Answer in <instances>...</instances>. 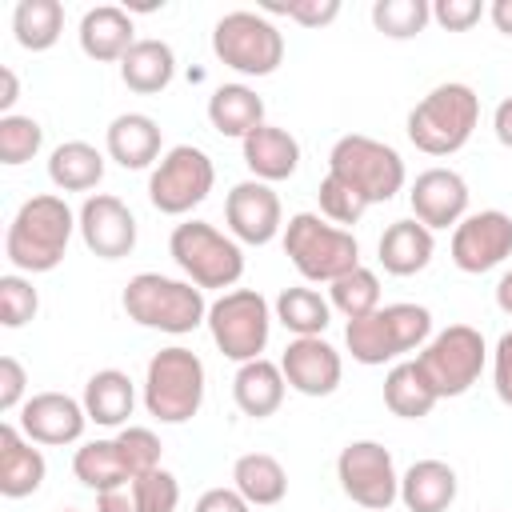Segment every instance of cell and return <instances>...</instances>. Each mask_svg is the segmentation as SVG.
<instances>
[{
    "label": "cell",
    "instance_id": "44dd1931",
    "mask_svg": "<svg viewBox=\"0 0 512 512\" xmlns=\"http://www.w3.org/2000/svg\"><path fill=\"white\" fill-rule=\"evenodd\" d=\"M44 456L40 448H32V440L20 436V428L4 424L0 428V492L8 500H20V496H32L40 484H44Z\"/></svg>",
    "mask_w": 512,
    "mask_h": 512
},
{
    "label": "cell",
    "instance_id": "7c38bea8",
    "mask_svg": "<svg viewBox=\"0 0 512 512\" xmlns=\"http://www.w3.org/2000/svg\"><path fill=\"white\" fill-rule=\"evenodd\" d=\"M212 180H216L212 156L204 148L176 144L156 164V172L148 180V200L164 216H184V212H192L212 192Z\"/></svg>",
    "mask_w": 512,
    "mask_h": 512
},
{
    "label": "cell",
    "instance_id": "f5cc1de1",
    "mask_svg": "<svg viewBox=\"0 0 512 512\" xmlns=\"http://www.w3.org/2000/svg\"><path fill=\"white\" fill-rule=\"evenodd\" d=\"M64 512H76V508H64Z\"/></svg>",
    "mask_w": 512,
    "mask_h": 512
},
{
    "label": "cell",
    "instance_id": "f35d334b",
    "mask_svg": "<svg viewBox=\"0 0 512 512\" xmlns=\"http://www.w3.org/2000/svg\"><path fill=\"white\" fill-rule=\"evenodd\" d=\"M44 128L32 116H0V164H24L40 152Z\"/></svg>",
    "mask_w": 512,
    "mask_h": 512
},
{
    "label": "cell",
    "instance_id": "60d3db41",
    "mask_svg": "<svg viewBox=\"0 0 512 512\" xmlns=\"http://www.w3.org/2000/svg\"><path fill=\"white\" fill-rule=\"evenodd\" d=\"M36 308H40V296L24 276H16V272L0 276V324L4 328L28 324L36 316Z\"/></svg>",
    "mask_w": 512,
    "mask_h": 512
},
{
    "label": "cell",
    "instance_id": "d590c367",
    "mask_svg": "<svg viewBox=\"0 0 512 512\" xmlns=\"http://www.w3.org/2000/svg\"><path fill=\"white\" fill-rule=\"evenodd\" d=\"M276 320L296 336H320L332 320V304L316 288H284L276 296Z\"/></svg>",
    "mask_w": 512,
    "mask_h": 512
},
{
    "label": "cell",
    "instance_id": "8d00e7d4",
    "mask_svg": "<svg viewBox=\"0 0 512 512\" xmlns=\"http://www.w3.org/2000/svg\"><path fill=\"white\" fill-rule=\"evenodd\" d=\"M328 292H332V308L344 312L348 320H360V316H368V312L380 308V280L364 264L352 268V272H344L340 280H332Z\"/></svg>",
    "mask_w": 512,
    "mask_h": 512
},
{
    "label": "cell",
    "instance_id": "ffe728a7",
    "mask_svg": "<svg viewBox=\"0 0 512 512\" xmlns=\"http://www.w3.org/2000/svg\"><path fill=\"white\" fill-rule=\"evenodd\" d=\"M176 504H180V484L164 468L96 492V512H176Z\"/></svg>",
    "mask_w": 512,
    "mask_h": 512
},
{
    "label": "cell",
    "instance_id": "836d02e7",
    "mask_svg": "<svg viewBox=\"0 0 512 512\" xmlns=\"http://www.w3.org/2000/svg\"><path fill=\"white\" fill-rule=\"evenodd\" d=\"M16 44L28 52H48L64 32V4L60 0H20L12 12Z\"/></svg>",
    "mask_w": 512,
    "mask_h": 512
},
{
    "label": "cell",
    "instance_id": "d4e9b609",
    "mask_svg": "<svg viewBox=\"0 0 512 512\" xmlns=\"http://www.w3.org/2000/svg\"><path fill=\"white\" fill-rule=\"evenodd\" d=\"M432 248H436L432 244V228H424L420 220H396V224L384 228L376 252H380L384 272H392V276H416V272L428 268Z\"/></svg>",
    "mask_w": 512,
    "mask_h": 512
},
{
    "label": "cell",
    "instance_id": "f546056e",
    "mask_svg": "<svg viewBox=\"0 0 512 512\" xmlns=\"http://www.w3.org/2000/svg\"><path fill=\"white\" fill-rule=\"evenodd\" d=\"M208 120L220 136H248L264 124V100L248 84H220L208 96Z\"/></svg>",
    "mask_w": 512,
    "mask_h": 512
},
{
    "label": "cell",
    "instance_id": "cb8c5ba5",
    "mask_svg": "<svg viewBox=\"0 0 512 512\" xmlns=\"http://www.w3.org/2000/svg\"><path fill=\"white\" fill-rule=\"evenodd\" d=\"M284 388H288V380H284L280 364H272V360H264V356L240 364L236 376H232L236 408H240L244 416H252V420L272 416V412L284 404Z\"/></svg>",
    "mask_w": 512,
    "mask_h": 512
},
{
    "label": "cell",
    "instance_id": "e0dca14e",
    "mask_svg": "<svg viewBox=\"0 0 512 512\" xmlns=\"http://www.w3.org/2000/svg\"><path fill=\"white\" fill-rule=\"evenodd\" d=\"M280 372H284L288 388H296L304 396H328V392H336V384L344 376V364H340V352L328 340L296 336L280 356Z\"/></svg>",
    "mask_w": 512,
    "mask_h": 512
},
{
    "label": "cell",
    "instance_id": "ee69618b",
    "mask_svg": "<svg viewBox=\"0 0 512 512\" xmlns=\"http://www.w3.org/2000/svg\"><path fill=\"white\" fill-rule=\"evenodd\" d=\"M480 16H484L480 0H436L432 4V20L440 28H448V32H468Z\"/></svg>",
    "mask_w": 512,
    "mask_h": 512
},
{
    "label": "cell",
    "instance_id": "9a60e30c",
    "mask_svg": "<svg viewBox=\"0 0 512 512\" xmlns=\"http://www.w3.org/2000/svg\"><path fill=\"white\" fill-rule=\"evenodd\" d=\"M80 236H84V248L96 252L100 260H120L136 248V216L128 212V204L120 196H108V192H96L80 204Z\"/></svg>",
    "mask_w": 512,
    "mask_h": 512
},
{
    "label": "cell",
    "instance_id": "ab89813d",
    "mask_svg": "<svg viewBox=\"0 0 512 512\" xmlns=\"http://www.w3.org/2000/svg\"><path fill=\"white\" fill-rule=\"evenodd\" d=\"M320 212L340 228V224H356L364 212H368V200L356 192V188H348L344 180H336L332 172L320 180Z\"/></svg>",
    "mask_w": 512,
    "mask_h": 512
},
{
    "label": "cell",
    "instance_id": "5bb4252c",
    "mask_svg": "<svg viewBox=\"0 0 512 512\" xmlns=\"http://www.w3.org/2000/svg\"><path fill=\"white\" fill-rule=\"evenodd\" d=\"M512 256V216L488 208L472 212L452 228V264L460 272H488Z\"/></svg>",
    "mask_w": 512,
    "mask_h": 512
},
{
    "label": "cell",
    "instance_id": "f1b7e54d",
    "mask_svg": "<svg viewBox=\"0 0 512 512\" xmlns=\"http://www.w3.org/2000/svg\"><path fill=\"white\" fill-rule=\"evenodd\" d=\"M176 76V56L164 40H136L128 48V56L120 60V80L140 92V96H152V92H164Z\"/></svg>",
    "mask_w": 512,
    "mask_h": 512
},
{
    "label": "cell",
    "instance_id": "bcb514c9",
    "mask_svg": "<svg viewBox=\"0 0 512 512\" xmlns=\"http://www.w3.org/2000/svg\"><path fill=\"white\" fill-rule=\"evenodd\" d=\"M492 380H496V396L512 408V332L500 336L496 356H492Z\"/></svg>",
    "mask_w": 512,
    "mask_h": 512
},
{
    "label": "cell",
    "instance_id": "3957f363",
    "mask_svg": "<svg viewBox=\"0 0 512 512\" xmlns=\"http://www.w3.org/2000/svg\"><path fill=\"white\" fill-rule=\"evenodd\" d=\"M124 312L128 320L156 332H172V336H184L200 320H208L204 288H196L192 280L160 276V272H140L124 284Z\"/></svg>",
    "mask_w": 512,
    "mask_h": 512
},
{
    "label": "cell",
    "instance_id": "7bdbcfd3",
    "mask_svg": "<svg viewBox=\"0 0 512 512\" xmlns=\"http://www.w3.org/2000/svg\"><path fill=\"white\" fill-rule=\"evenodd\" d=\"M264 12H280L304 28H324L340 16V0H292V4H276V0H264Z\"/></svg>",
    "mask_w": 512,
    "mask_h": 512
},
{
    "label": "cell",
    "instance_id": "6da1fadb",
    "mask_svg": "<svg viewBox=\"0 0 512 512\" xmlns=\"http://www.w3.org/2000/svg\"><path fill=\"white\" fill-rule=\"evenodd\" d=\"M72 228H80V224H76L72 208L64 204V196H52V192L32 196L12 216L4 252L12 260V268H20V272H52L64 260Z\"/></svg>",
    "mask_w": 512,
    "mask_h": 512
},
{
    "label": "cell",
    "instance_id": "2e32d148",
    "mask_svg": "<svg viewBox=\"0 0 512 512\" xmlns=\"http://www.w3.org/2000/svg\"><path fill=\"white\" fill-rule=\"evenodd\" d=\"M224 220L232 228L236 240L244 244H268L280 224H284V212H280V196L264 184V180H240L228 200H224Z\"/></svg>",
    "mask_w": 512,
    "mask_h": 512
},
{
    "label": "cell",
    "instance_id": "b9f144b4",
    "mask_svg": "<svg viewBox=\"0 0 512 512\" xmlns=\"http://www.w3.org/2000/svg\"><path fill=\"white\" fill-rule=\"evenodd\" d=\"M116 444H120L132 476H144V472H156L160 468V440H156L152 428H124L116 436Z\"/></svg>",
    "mask_w": 512,
    "mask_h": 512
},
{
    "label": "cell",
    "instance_id": "c3c4849f",
    "mask_svg": "<svg viewBox=\"0 0 512 512\" xmlns=\"http://www.w3.org/2000/svg\"><path fill=\"white\" fill-rule=\"evenodd\" d=\"M492 128H496V140L504 148H512V96L496 104V116H492Z\"/></svg>",
    "mask_w": 512,
    "mask_h": 512
},
{
    "label": "cell",
    "instance_id": "e575fe53",
    "mask_svg": "<svg viewBox=\"0 0 512 512\" xmlns=\"http://www.w3.org/2000/svg\"><path fill=\"white\" fill-rule=\"evenodd\" d=\"M72 472H76V480L88 484L92 492H104V488H116V484L132 480L128 460H124L116 436H112V440H88L84 448H76Z\"/></svg>",
    "mask_w": 512,
    "mask_h": 512
},
{
    "label": "cell",
    "instance_id": "4316f807",
    "mask_svg": "<svg viewBox=\"0 0 512 512\" xmlns=\"http://www.w3.org/2000/svg\"><path fill=\"white\" fill-rule=\"evenodd\" d=\"M108 156L120 168H148L160 156V124L144 112H124L108 124Z\"/></svg>",
    "mask_w": 512,
    "mask_h": 512
},
{
    "label": "cell",
    "instance_id": "ba28073f",
    "mask_svg": "<svg viewBox=\"0 0 512 512\" xmlns=\"http://www.w3.org/2000/svg\"><path fill=\"white\" fill-rule=\"evenodd\" d=\"M168 252L196 288H232L244 276V252L232 236L204 220H184L168 236Z\"/></svg>",
    "mask_w": 512,
    "mask_h": 512
},
{
    "label": "cell",
    "instance_id": "4dcf8cb0",
    "mask_svg": "<svg viewBox=\"0 0 512 512\" xmlns=\"http://www.w3.org/2000/svg\"><path fill=\"white\" fill-rule=\"evenodd\" d=\"M232 484H236V492H240L248 504L268 508V504H280V500H284V492H288V472H284V464H280L276 456H268V452H248V456H240V460L232 464Z\"/></svg>",
    "mask_w": 512,
    "mask_h": 512
},
{
    "label": "cell",
    "instance_id": "ac0fdd59",
    "mask_svg": "<svg viewBox=\"0 0 512 512\" xmlns=\"http://www.w3.org/2000/svg\"><path fill=\"white\" fill-rule=\"evenodd\" d=\"M88 412L64 392H36L20 404V428L32 444H76L84 436Z\"/></svg>",
    "mask_w": 512,
    "mask_h": 512
},
{
    "label": "cell",
    "instance_id": "681fc988",
    "mask_svg": "<svg viewBox=\"0 0 512 512\" xmlns=\"http://www.w3.org/2000/svg\"><path fill=\"white\" fill-rule=\"evenodd\" d=\"M16 96H20V84H16V72H12V68H0V112H4V116H12L8 108L16 104Z\"/></svg>",
    "mask_w": 512,
    "mask_h": 512
},
{
    "label": "cell",
    "instance_id": "f6af8a7d",
    "mask_svg": "<svg viewBox=\"0 0 512 512\" xmlns=\"http://www.w3.org/2000/svg\"><path fill=\"white\" fill-rule=\"evenodd\" d=\"M24 384H28L24 364H20L16 356H0V408H4V412H12V408L20 404Z\"/></svg>",
    "mask_w": 512,
    "mask_h": 512
},
{
    "label": "cell",
    "instance_id": "f907efd6",
    "mask_svg": "<svg viewBox=\"0 0 512 512\" xmlns=\"http://www.w3.org/2000/svg\"><path fill=\"white\" fill-rule=\"evenodd\" d=\"M488 16H492L496 32L512 36V0H492V4H488Z\"/></svg>",
    "mask_w": 512,
    "mask_h": 512
},
{
    "label": "cell",
    "instance_id": "74e56055",
    "mask_svg": "<svg viewBox=\"0 0 512 512\" xmlns=\"http://www.w3.org/2000/svg\"><path fill=\"white\" fill-rule=\"evenodd\" d=\"M432 20L428 0H376L372 4V24L376 32L392 36V40H408L416 32H424V24Z\"/></svg>",
    "mask_w": 512,
    "mask_h": 512
},
{
    "label": "cell",
    "instance_id": "4fadbf2b",
    "mask_svg": "<svg viewBox=\"0 0 512 512\" xmlns=\"http://www.w3.org/2000/svg\"><path fill=\"white\" fill-rule=\"evenodd\" d=\"M336 476H340L344 496L368 512H388L392 500L400 496V476H396L392 452L376 440H352L336 456Z\"/></svg>",
    "mask_w": 512,
    "mask_h": 512
},
{
    "label": "cell",
    "instance_id": "816d5d0a",
    "mask_svg": "<svg viewBox=\"0 0 512 512\" xmlns=\"http://www.w3.org/2000/svg\"><path fill=\"white\" fill-rule=\"evenodd\" d=\"M496 304H500V312L512 316V272L500 276V284H496Z\"/></svg>",
    "mask_w": 512,
    "mask_h": 512
},
{
    "label": "cell",
    "instance_id": "83f0119b",
    "mask_svg": "<svg viewBox=\"0 0 512 512\" xmlns=\"http://www.w3.org/2000/svg\"><path fill=\"white\" fill-rule=\"evenodd\" d=\"M132 404H136V388H132L128 372L100 368L96 376H88V384H84V412L100 428H120L132 416Z\"/></svg>",
    "mask_w": 512,
    "mask_h": 512
},
{
    "label": "cell",
    "instance_id": "30bf717a",
    "mask_svg": "<svg viewBox=\"0 0 512 512\" xmlns=\"http://www.w3.org/2000/svg\"><path fill=\"white\" fill-rule=\"evenodd\" d=\"M484 336L472 328V324H448L444 332H436L424 348H420V356H416V364H420V372L428 376V384H432V392L444 400V396H464L476 380H480V372H484Z\"/></svg>",
    "mask_w": 512,
    "mask_h": 512
},
{
    "label": "cell",
    "instance_id": "8992f818",
    "mask_svg": "<svg viewBox=\"0 0 512 512\" xmlns=\"http://www.w3.org/2000/svg\"><path fill=\"white\" fill-rule=\"evenodd\" d=\"M204 404V360L192 348H160L148 360L144 376V408L160 424H184Z\"/></svg>",
    "mask_w": 512,
    "mask_h": 512
},
{
    "label": "cell",
    "instance_id": "52a82bcc",
    "mask_svg": "<svg viewBox=\"0 0 512 512\" xmlns=\"http://www.w3.org/2000/svg\"><path fill=\"white\" fill-rule=\"evenodd\" d=\"M328 172L356 188L368 204H384L404 188V160L392 144L372 140V136H340L328 152Z\"/></svg>",
    "mask_w": 512,
    "mask_h": 512
},
{
    "label": "cell",
    "instance_id": "1f68e13d",
    "mask_svg": "<svg viewBox=\"0 0 512 512\" xmlns=\"http://www.w3.org/2000/svg\"><path fill=\"white\" fill-rule=\"evenodd\" d=\"M436 392H432V384H428V376L420 372V364L416 360H404V364H396L388 376H384V404H388V412L392 416H400V420H420V416H428L432 408H436Z\"/></svg>",
    "mask_w": 512,
    "mask_h": 512
},
{
    "label": "cell",
    "instance_id": "8fae6325",
    "mask_svg": "<svg viewBox=\"0 0 512 512\" xmlns=\"http://www.w3.org/2000/svg\"><path fill=\"white\" fill-rule=\"evenodd\" d=\"M208 332H212L216 348H220L228 360H236V364L260 360V352H264V344H268V332H272L268 300H264L256 288L224 292V296L208 308Z\"/></svg>",
    "mask_w": 512,
    "mask_h": 512
},
{
    "label": "cell",
    "instance_id": "9c48e42d",
    "mask_svg": "<svg viewBox=\"0 0 512 512\" xmlns=\"http://www.w3.org/2000/svg\"><path fill=\"white\" fill-rule=\"evenodd\" d=\"M212 52L244 76H272L284 60V36L268 16L240 8V12H228L216 20Z\"/></svg>",
    "mask_w": 512,
    "mask_h": 512
},
{
    "label": "cell",
    "instance_id": "603a6c76",
    "mask_svg": "<svg viewBox=\"0 0 512 512\" xmlns=\"http://www.w3.org/2000/svg\"><path fill=\"white\" fill-rule=\"evenodd\" d=\"M244 164L264 184L288 180L296 172V164H300V144H296L292 132L276 128V124H260L256 132L244 136Z\"/></svg>",
    "mask_w": 512,
    "mask_h": 512
},
{
    "label": "cell",
    "instance_id": "7dc6e473",
    "mask_svg": "<svg viewBox=\"0 0 512 512\" xmlns=\"http://www.w3.org/2000/svg\"><path fill=\"white\" fill-rule=\"evenodd\" d=\"M252 504L236 492V488H208L200 500H196V508L192 512H248Z\"/></svg>",
    "mask_w": 512,
    "mask_h": 512
},
{
    "label": "cell",
    "instance_id": "7a4b0ae2",
    "mask_svg": "<svg viewBox=\"0 0 512 512\" xmlns=\"http://www.w3.org/2000/svg\"><path fill=\"white\" fill-rule=\"evenodd\" d=\"M480 120V96L460 84H436L412 112H408V140L428 156H452L468 144Z\"/></svg>",
    "mask_w": 512,
    "mask_h": 512
},
{
    "label": "cell",
    "instance_id": "d6a6232c",
    "mask_svg": "<svg viewBox=\"0 0 512 512\" xmlns=\"http://www.w3.org/2000/svg\"><path fill=\"white\" fill-rule=\"evenodd\" d=\"M100 176H104V156L84 140H68L48 156V180L60 192H88L100 184Z\"/></svg>",
    "mask_w": 512,
    "mask_h": 512
},
{
    "label": "cell",
    "instance_id": "7402d4cb",
    "mask_svg": "<svg viewBox=\"0 0 512 512\" xmlns=\"http://www.w3.org/2000/svg\"><path fill=\"white\" fill-rule=\"evenodd\" d=\"M132 44H136V28H132V16L124 8L100 4V8L84 12V20H80L84 56H92V60H124Z\"/></svg>",
    "mask_w": 512,
    "mask_h": 512
},
{
    "label": "cell",
    "instance_id": "484cf974",
    "mask_svg": "<svg viewBox=\"0 0 512 512\" xmlns=\"http://www.w3.org/2000/svg\"><path fill=\"white\" fill-rule=\"evenodd\" d=\"M400 500L408 512H448L456 500V472L444 460H416L400 476Z\"/></svg>",
    "mask_w": 512,
    "mask_h": 512
},
{
    "label": "cell",
    "instance_id": "277c9868",
    "mask_svg": "<svg viewBox=\"0 0 512 512\" xmlns=\"http://www.w3.org/2000/svg\"><path fill=\"white\" fill-rule=\"evenodd\" d=\"M432 336V312L424 304H384L360 320H348L344 344L360 364H388Z\"/></svg>",
    "mask_w": 512,
    "mask_h": 512
},
{
    "label": "cell",
    "instance_id": "d6986e66",
    "mask_svg": "<svg viewBox=\"0 0 512 512\" xmlns=\"http://www.w3.org/2000/svg\"><path fill=\"white\" fill-rule=\"evenodd\" d=\"M408 200L412 220H420L424 228H456L468 212V184L452 168H428L416 176Z\"/></svg>",
    "mask_w": 512,
    "mask_h": 512
},
{
    "label": "cell",
    "instance_id": "5b68a950",
    "mask_svg": "<svg viewBox=\"0 0 512 512\" xmlns=\"http://www.w3.org/2000/svg\"><path fill=\"white\" fill-rule=\"evenodd\" d=\"M284 252L296 264V272L304 280L316 284H332L344 272L360 268V244L348 228H336L328 220H320L316 212H296L284 224Z\"/></svg>",
    "mask_w": 512,
    "mask_h": 512
}]
</instances>
